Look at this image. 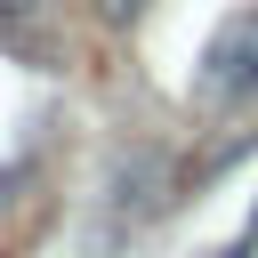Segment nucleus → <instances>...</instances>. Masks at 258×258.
Listing matches in <instances>:
<instances>
[{
    "mask_svg": "<svg viewBox=\"0 0 258 258\" xmlns=\"http://www.w3.org/2000/svg\"><path fill=\"white\" fill-rule=\"evenodd\" d=\"M202 105H258V8L226 16L202 64Z\"/></svg>",
    "mask_w": 258,
    "mask_h": 258,
    "instance_id": "nucleus-1",
    "label": "nucleus"
},
{
    "mask_svg": "<svg viewBox=\"0 0 258 258\" xmlns=\"http://www.w3.org/2000/svg\"><path fill=\"white\" fill-rule=\"evenodd\" d=\"M0 8H32V0H0Z\"/></svg>",
    "mask_w": 258,
    "mask_h": 258,
    "instance_id": "nucleus-2",
    "label": "nucleus"
}]
</instances>
